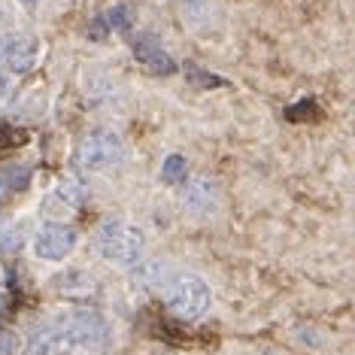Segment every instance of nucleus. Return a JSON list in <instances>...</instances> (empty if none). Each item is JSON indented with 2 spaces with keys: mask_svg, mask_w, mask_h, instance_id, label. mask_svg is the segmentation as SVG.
<instances>
[{
  "mask_svg": "<svg viewBox=\"0 0 355 355\" xmlns=\"http://www.w3.org/2000/svg\"><path fill=\"white\" fill-rule=\"evenodd\" d=\"M25 234H28V222H19V225H10V228L0 231V249L3 252H15V249L25 246Z\"/></svg>",
  "mask_w": 355,
  "mask_h": 355,
  "instance_id": "12",
  "label": "nucleus"
},
{
  "mask_svg": "<svg viewBox=\"0 0 355 355\" xmlns=\"http://www.w3.org/2000/svg\"><path fill=\"white\" fill-rule=\"evenodd\" d=\"M21 349V340H19V334H0V355H19Z\"/></svg>",
  "mask_w": 355,
  "mask_h": 355,
  "instance_id": "16",
  "label": "nucleus"
},
{
  "mask_svg": "<svg viewBox=\"0 0 355 355\" xmlns=\"http://www.w3.org/2000/svg\"><path fill=\"white\" fill-rule=\"evenodd\" d=\"M185 171H189V164H185L182 155H167L164 164H161V182L180 185V182H185Z\"/></svg>",
  "mask_w": 355,
  "mask_h": 355,
  "instance_id": "11",
  "label": "nucleus"
},
{
  "mask_svg": "<svg viewBox=\"0 0 355 355\" xmlns=\"http://www.w3.org/2000/svg\"><path fill=\"white\" fill-rule=\"evenodd\" d=\"M12 94V76L10 73H0V101H6Z\"/></svg>",
  "mask_w": 355,
  "mask_h": 355,
  "instance_id": "18",
  "label": "nucleus"
},
{
  "mask_svg": "<svg viewBox=\"0 0 355 355\" xmlns=\"http://www.w3.org/2000/svg\"><path fill=\"white\" fill-rule=\"evenodd\" d=\"M131 282L137 288H164L167 286V261H143L131 270Z\"/></svg>",
  "mask_w": 355,
  "mask_h": 355,
  "instance_id": "10",
  "label": "nucleus"
},
{
  "mask_svg": "<svg viewBox=\"0 0 355 355\" xmlns=\"http://www.w3.org/2000/svg\"><path fill=\"white\" fill-rule=\"evenodd\" d=\"M185 76L191 79L195 85H200V88H219V85H225V79L222 76H213L209 70H204V67H198L195 61H185Z\"/></svg>",
  "mask_w": 355,
  "mask_h": 355,
  "instance_id": "13",
  "label": "nucleus"
},
{
  "mask_svg": "<svg viewBox=\"0 0 355 355\" xmlns=\"http://www.w3.org/2000/svg\"><path fill=\"white\" fill-rule=\"evenodd\" d=\"M10 198V185L3 182V176H0V204H3V200Z\"/></svg>",
  "mask_w": 355,
  "mask_h": 355,
  "instance_id": "19",
  "label": "nucleus"
},
{
  "mask_svg": "<svg viewBox=\"0 0 355 355\" xmlns=\"http://www.w3.org/2000/svg\"><path fill=\"white\" fill-rule=\"evenodd\" d=\"M125 158V143L122 137L116 131H110V128H94V131H88L83 137V143H79L76 149V164L83 167V171H112V167H119Z\"/></svg>",
  "mask_w": 355,
  "mask_h": 355,
  "instance_id": "3",
  "label": "nucleus"
},
{
  "mask_svg": "<svg viewBox=\"0 0 355 355\" xmlns=\"http://www.w3.org/2000/svg\"><path fill=\"white\" fill-rule=\"evenodd\" d=\"M43 43L34 34H6L0 37V64L12 73H31L40 61Z\"/></svg>",
  "mask_w": 355,
  "mask_h": 355,
  "instance_id": "4",
  "label": "nucleus"
},
{
  "mask_svg": "<svg viewBox=\"0 0 355 355\" xmlns=\"http://www.w3.org/2000/svg\"><path fill=\"white\" fill-rule=\"evenodd\" d=\"M94 243H98L101 258H107L112 264H122V268H131V264L140 261L143 249H146V237H143V231L131 222L107 219L98 228Z\"/></svg>",
  "mask_w": 355,
  "mask_h": 355,
  "instance_id": "1",
  "label": "nucleus"
},
{
  "mask_svg": "<svg viewBox=\"0 0 355 355\" xmlns=\"http://www.w3.org/2000/svg\"><path fill=\"white\" fill-rule=\"evenodd\" d=\"M219 204V191H216V182L209 180H195L185 185L182 191V207L189 209L191 216H209Z\"/></svg>",
  "mask_w": 355,
  "mask_h": 355,
  "instance_id": "9",
  "label": "nucleus"
},
{
  "mask_svg": "<svg viewBox=\"0 0 355 355\" xmlns=\"http://www.w3.org/2000/svg\"><path fill=\"white\" fill-rule=\"evenodd\" d=\"M3 306H6V297H3V295H0V313H3Z\"/></svg>",
  "mask_w": 355,
  "mask_h": 355,
  "instance_id": "20",
  "label": "nucleus"
},
{
  "mask_svg": "<svg viewBox=\"0 0 355 355\" xmlns=\"http://www.w3.org/2000/svg\"><path fill=\"white\" fill-rule=\"evenodd\" d=\"M73 349H76V343L70 340L64 325L40 331L28 343V355H73Z\"/></svg>",
  "mask_w": 355,
  "mask_h": 355,
  "instance_id": "8",
  "label": "nucleus"
},
{
  "mask_svg": "<svg viewBox=\"0 0 355 355\" xmlns=\"http://www.w3.org/2000/svg\"><path fill=\"white\" fill-rule=\"evenodd\" d=\"M213 292L195 273H180L164 286V306L182 322H195L209 310Z\"/></svg>",
  "mask_w": 355,
  "mask_h": 355,
  "instance_id": "2",
  "label": "nucleus"
},
{
  "mask_svg": "<svg viewBox=\"0 0 355 355\" xmlns=\"http://www.w3.org/2000/svg\"><path fill=\"white\" fill-rule=\"evenodd\" d=\"M64 328H67L70 340H73L76 346H83V349H101V346L110 340L107 322H103V316L94 313V310L73 313V316L64 322Z\"/></svg>",
  "mask_w": 355,
  "mask_h": 355,
  "instance_id": "5",
  "label": "nucleus"
},
{
  "mask_svg": "<svg viewBox=\"0 0 355 355\" xmlns=\"http://www.w3.org/2000/svg\"><path fill=\"white\" fill-rule=\"evenodd\" d=\"M3 182L10 185V191H25V189H28V182H31V167H28V164L6 167Z\"/></svg>",
  "mask_w": 355,
  "mask_h": 355,
  "instance_id": "15",
  "label": "nucleus"
},
{
  "mask_svg": "<svg viewBox=\"0 0 355 355\" xmlns=\"http://www.w3.org/2000/svg\"><path fill=\"white\" fill-rule=\"evenodd\" d=\"M103 34H107V21H103V15H98V19L92 21V31H88V37H92V40H101Z\"/></svg>",
  "mask_w": 355,
  "mask_h": 355,
  "instance_id": "17",
  "label": "nucleus"
},
{
  "mask_svg": "<svg viewBox=\"0 0 355 355\" xmlns=\"http://www.w3.org/2000/svg\"><path fill=\"white\" fill-rule=\"evenodd\" d=\"M76 231L67 228V225H46L34 237V252L46 261H64L76 249Z\"/></svg>",
  "mask_w": 355,
  "mask_h": 355,
  "instance_id": "6",
  "label": "nucleus"
},
{
  "mask_svg": "<svg viewBox=\"0 0 355 355\" xmlns=\"http://www.w3.org/2000/svg\"><path fill=\"white\" fill-rule=\"evenodd\" d=\"M103 21H107L110 31H128L131 28V21H134V12H131V6L119 3V6H112V10L103 15Z\"/></svg>",
  "mask_w": 355,
  "mask_h": 355,
  "instance_id": "14",
  "label": "nucleus"
},
{
  "mask_svg": "<svg viewBox=\"0 0 355 355\" xmlns=\"http://www.w3.org/2000/svg\"><path fill=\"white\" fill-rule=\"evenodd\" d=\"M131 52H134V58L143 64L146 70H152V73H158V76H171L173 70H176V64L173 58L167 55L164 49H161V43L152 34H140V37H134V43H131Z\"/></svg>",
  "mask_w": 355,
  "mask_h": 355,
  "instance_id": "7",
  "label": "nucleus"
}]
</instances>
